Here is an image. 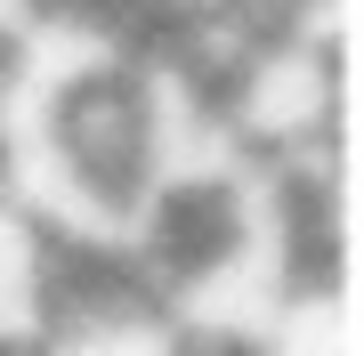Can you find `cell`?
Returning a JSON list of instances; mask_svg holds the SVG:
<instances>
[{
	"mask_svg": "<svg viewBox=\"0 0 364 356\" xmlns=\"http://www.w3.org/2000/svg\"><path fill=\"white\" fill-rule=\"evenodd\" d=\"M227 146L251 171H291V162L356 146V49H324L299 33H259L235 73L210 90Z\"/></svg>",
	"mask_w": 364,
	"mask_h": 356,
	"instance_id": "1",
	"label": "cell"
},
{
	"mask_svg": "<svg viewBox=\"0 0 364 356\" xmlns=\"http://www.w3.org/2000/svg\"><path fill=\"white\" fill-rule=\"evenodd\" d=\"M243 356H356V276L291 284Z\"/></svg>",
	"mask_w": 364,
	"mask_h": 356,
	"instance_id": "3",
	"label": "cell"
},
{
	"mask_svg": "<svg viewBox=\"0 0 364 356\" xmlns=\"http://www.w3.org/2000/svg\"><path fill=\"white\" fill-rule=\"evenodd\" d=\"M33 356H195V348H186V332L170 324V308L154 300V291H130V300L57 316Z\"/></svg>",
	"mask_w": 364,
	"mask_h": 356,
	"instance_id": "2",
	"label": "cell"
}]
</instances>
